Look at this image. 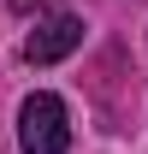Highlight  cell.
<instances>
[{
    "mask_svg": "<svg viewBox=\"0 0 148 154\" xmlns=\"http://www.w3.org/2000/svg\"><path fill=\"white\" fill-rule=\"evenodd\" d=\"M83 30L89 24L77 18V12H48V18H36V30L24 36V65H59V59H71L77 48H83Z\"/></svg>",
    "mask_w": 148,
    "mask_h": 154,
    "instance_id": "2",
    "label": "cell"
},
{
    "mask_svg": "<svg viewBox=\"0 0 148 154\" xmlns=\"http://www.w3.org/2000/svg\"><path fill=\"white\" fill-rule=\"evenodd\" d=\"M59 0H12V12H18V18H42V12H54Z\"/></svg>",
    "mask_w": 148,
    "mask_h": 154,
    "instance_id": "3",
    "label": "cell"
},
{
    "mask_svg": "<svg viewBox=\"0 0 148 154\" xmlns=\"http://www.w3.org/2000/svg\"><path fill=\"white\" fill-rule=\"evenodd\" d=\"M71 148V113L54 89H30L18 101V154H65Z\"/></svg>",
    "mask_w": 148,
    "mask_h": 154,
    "instance_id": "1",
    "label": "cell"
}]
</instances>
